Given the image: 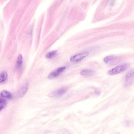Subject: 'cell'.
Instances as JSON below:
<instances>
[{"label": "cell", "mask_w": 134, "mask_h": 134, "mask_svg": "<svg viewBox=\"0 0 134 134\" xmlns=\"http://www.w3.org/2000/svg\"><path fill=\"white\" fill-rule=\"evenodd\" d=\"M23 63V56L22 55L19 54L17 57L16 61V66L17 67H20Z\"/></svg>", "instance_id": "30bf717a"}, {"label": "cell", "mask_w": 134, "mask_h": 134, "mask_svg": "<svg viewBox=\"0 0 134 134\" xmlns=\"http://www.w3.org/2000/svg\"><path fill=\"white\" fill-rule=\"evenodd\" d=\"M128 66V65L126 64L118 66L109 70L108 72V74L111 75L117 74L126 70Z\"/></svg>", "instance_id": "6da1fadb"}, {"label": "cell", "mask_w": 134, "mask_h": 134, "mask_svg": "<svg viewBox=\"0 0 134 134\" xmlns=\"http://www.w3.org/2000/svg\"><path fill=\"white\" fill-rule=\"evenodd\" d=\"M28 83H26L20 89L18 93L19 97H21L26 94L28 89Z\"/></svg>", "instance_id": "8992f818"}, {"label": "cell", "mask_w": 134, "mask_h": 134, "mask_svg": "<svg viewBox=\"0 0 134 134\" xmlns=\"http://www.w3.org/2000/svg\"><path fill=\"white\" fill-rule=\"evenodd\" d=\"M114 57L112 56H108L105 57L103 59V60L106 63H108L113 60Z\"/></svg>", "instance_id": "4fadbf2b"}, {"label": "cell", "mask_w": 134, "mask_h": 134, "mask_svg": "<svg viewBox=\"0 0 134 134\" xmlns=\"http://www.w3.org/2000/svg\"><path fill=\"white\" fill-rule=\"evenodd\" d=\"M3 108H4L2 106L0 105V110H1Z\"/></svg>", "instance_id": "9a60e30c"}, {"label": "cell", "mask_w": 134, "mask_h": 134, "mask_svg": "<svg viewBox=\"0 0 134 134\" xmlns=\"http://www.w3.org/2000/svg\"><path fill=\"white\" fill-rule=\"evenodd\" d=\"M66 91V90L64 88H60L53 91L49 93L48 96L51 98L59 97L64 94Z\"/></svg>", "instance_id": "277c9868"}, {"label": "cell", "mask_w": 134, "mask_h": 134, "mask_svg": "<svg viewBox=\"0 0 134 134\" xmlns=\"http://www.w3.org/2000/svg\"><path fill=\"white\" fill-rule=\"evenodd\" d=\"M56 53V51H52L47 53L46 55V57L47 58H51L55 56Z\"/></svg>", "instance_id": "7c38bea8"}, {"label": "cell", "mask_w": 134, "mask_h": 134, "mask_svg": "<svg viewBox=\"0 0 134 134\" xmlns=\"http://www.w3.org/2000/svg\"><path fill=\"white\" fill-rule=\"evenodd\" d=\"M89 54L88 52H85L76 54L72 56L70 58L71 61L72 62H79L87 56Z\"/></svg>", "instance_id": "3957f363"}, {"label": "cell", "mask_w": 134, "mask_h": 134, "mask_svg": "<svg viewBox=\"0 0 134 134\" xmlns=\"http://www.w3.org/2000/svg\"><path fill=\"white\" fill-rule=\"evenodd\" d=\"M65 66L59 68L50 73L48 76L49 79H52L57 77L65 69Z\"/></svg>", "instance_id": "5b68a950"}, {"label": "cell", "mask_w": 134, "mask_h": 134, "mask_svg": "<svg viewBox=\"0 0 134 134\" xmlns=\"http://www.w3.org/2000/svg\"><path fill=\"white\" fill-rule=\"evenodd\" d=\"M94 93L95 94L98 95H100V91L97 90L95 91H94Z\"/></svg>", "instance_id": "5bb4252c"}, {"label": "cell", "mask_w": 134, "mask_h": 134, "mask_svg": "<svg viewBox=\"0 0 134 134\" xmlns=\"http://www.w3.org/2000/svg\"><path fill=\"white\" fill-rule=\"evenodd\" d=\"M7 103V100L0 94V105L4 108L6 106Z\"/></svg>", "instance_id": "8fae6325"}, {"label": "cell", "mask_w": 134, "mask_h": 134, "mask_svg": "<svg viewBox=\"0 0 134 134\" xmlns=\"http://www.w3.org/2000/svg\"><path fill=\"white\" fill-rule=\"evenodd\" d=\"M8 74L5 71H3L0 74V83L4 82L7 80Z\"/></svg>", "instance_id": "ba28073f"}, {"label": "cell", "mask_w": 134, "mask_h": 134, "mask_svg": "<svg viewBox=\"0 0 134 134\" xmlns=\"http://www.w3.org/2000/svg\"><path fill=\"white\" fill-rule=\"evenodd\" d=\"M134 82V70H132L126 75L124 85L126 86L132 85Z\"/></svg>", "instance_id": "7a4b0ae2"}, {"label": "cell", "mask_w": 134, "mask_h": 134, "mask_svg": "<svg viewBox=\"0 0 134 134\" xmlns=\"http://www.w3.org/2000/svg\"><path fill=\"white\" fill-rule=\"evenodd\" d=\"M1 94L2 97L4 98H5L9 99H11L12 98L11 94L7 91H2Z\"/></svg>", "instance_id": "9c48e42d"}, {"label": "cell", "mask_w": 134, "mask_h": 134, "mask_svg": "<svg viewBox=\"0 0 134 134\" xmlns=\"http://www.w3.org/2000/svg\"><path fill=\"white\" fill-rule=\"evenodd\" d=\"M95 72L91 69H85L82 70L80 72V74L85 76H91L95 74Z\"/></svg>", "instance_id": "52a82bcc"}]
</instances>
